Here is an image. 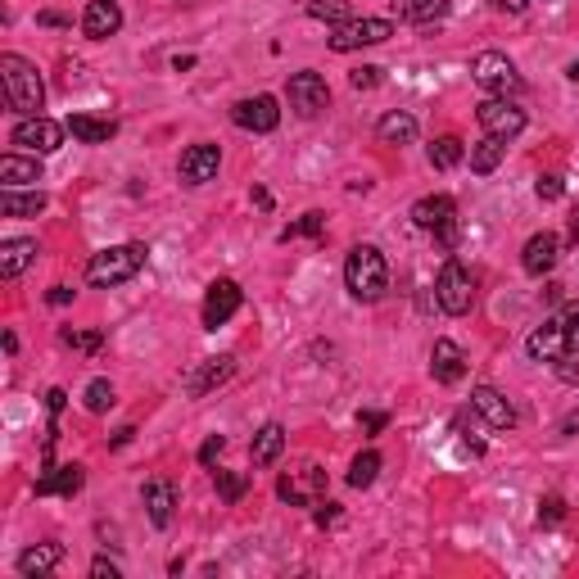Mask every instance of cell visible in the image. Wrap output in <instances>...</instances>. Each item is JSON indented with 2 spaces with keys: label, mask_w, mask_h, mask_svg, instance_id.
Wrapping results in <instances>:
<instances>
[{
  "label": "cell",
  "mask_w": 579,
  "mask_h": 579,
  "mask_svg": "<svg viewBox=\"0 0 579 579\" xmlns=\"http://www.w3.org/2000/svg\"><path fill=\"white\" fill-rule=\"evenodd\" d=\"M394 37V23L390 19H349L340 23V28L331 32V50H340V55H349V50H362V46H380V41Z\"/></svg>",
  "instance_id": "obj_9"
},
{
  "label": "cell",
  "mask_w": 579,
  "mask_h": 579,
  "mask_svg": "<svg viewBox=\"0 0 579 579\" xmlns=\"http://www.w3.org/2000/svg\"><path fill=\"white\" fill-rule=\"evenodd\" d=\"M231 376H236V358H231V353H222V358H204L200 367L186 376V394H190V399H204L209 390L227 385Z\"/></svg>",
  "instance_id": "obj_13"
},
{
  "label": "cell",
  "mask_w": 579,
  "mask_h": 579,
  "mask_svg": "<svg viewBox=\"0 0 579 579\" xmlns=\"http://www.w3.org/2000/svg\"><path fill=\"white\" fill-rule=\"evenodd\" d=\"M494 5H498V10H507V14H521L530 0H494Z\"/></svg>",
  "instance_id": "obj_51"
},
{
  "label": "cell",
  "mask_w": 579,
  "mask_h": 579,
  "mask_svg": "<svg viewBox=\"0 0 579 579\" xmlns=\"http://www.w3.org/2000/svg\"><path fill=\"white\" fill-rule=\"evenodd\" d=\"M561 331H566V344L570 353H579V299H570V304H561Z\"/></svg>",
  "instance_id": "obj_37"
},
{
  "label": "cell",
  "mask_w": 579,
  "mask_h": 579,
  "mask_svg": "<svg viewBox=\"0 0 579 579\" xmlns=\"http://www.w3.org/2000/svg\"><path fill=\"white\" fill-rule=\"evenodd\" d=\"M132 435H136V430H132V426H123V430H118V435H114V444H118V448H123V444H132Z\"/></svg>",
  "instance_id": "obj_53"
},
{
  "label": "cell",
  "mask_w": 579,
  "mask_h": 579,
  "mask_svg": "<svg viewBox=\"0 0 579 579\" xmlns=\"http://www.w3.org/2000/svg\"><path fill=\"white\" fill-rule=\"evenodd\" d=\"M308 14L322 23H349V0H308Z\"/></svg>",
  "instance_id": "obj_34"
},
{
  "label": "cell",
  "mask_w": 579,
  "mask_h": 579,
  "mask_svg": "<svg viewBox=\"0 0 579 579\" xmlns=\"http://www.w3.org/2000/svg\"><path fill=\"white\" fill-rule=\"evenodd\" d=\"M276 494H281V503H290V507H317V503H322V494H326V471H322V466H313V462H304L299 471L281 475Z\"/></svg>",
  "instance_id": "obj_8"
},
{
  "label": "cell",
  "mask_w": 579,
  "mask_h": 579,
  "mask_svg": "<svg viewBox=\"0 0 579 579\" xmlns=\"http://www.w3.org/2000/svg\"><path fill=\"white\" fill-rule=\"evenodd\" d=\"M385 421H390V417H385V412H358V426L367 430V435H376V430H385Z\"/></svg>",
  "instance_id": "obj_46"
},
{
  "label": "cell",
  "mask_w": 579,
  "mask_h": 579,
  "mask_svg": "<svg viewBox=\"0 0 579 579\" xmlns=\"http://www.w3.org/2000/svg\"><path fill=\"white\" fill-rule=\"evenodd\" d=\"M240 304H245V295H240L236 281H213L209 295H204V326H209V331L227 326L231 317L240 313Z\"/></svg>",
  "instance_id": "obj_12"
},
{
  "label": "cell",
  "mask_w": 579,
  "mask_h": 579,
  "mask_svg": "<svg viewBox=\"0 0 579 579\" xmlns=\"http://www.w3.org/2000/svg\"><path fill=\"white\" fill-rule=\"evenodd\" d=\"M430 371H435L439 385H457V380L466 376V353H462V344L435 340V349H430Z\"/></svg>",
  "instance_id": "obj_20"
},
{
  "label": "cell",
  "mask_w": 579,
  "mask_h": 579,
  "mask_svg": "<svg viewBox=\"0 0 579 579\" xmlns=\"http://www.w3.org/2000/svg\"><path fill=\"white\" fill-rule=\"evenodd\" d=\"M41 23H46V28H64L68 19H64V14H41Z\"/></svg>",
  "instance_id": "obj_52"
},
{
  "label": "cell",
  "mask_w": 579,
  "mask_h": 579,
  "mask_svg": "<svg viewBox=\"0 0 579 579\" xmlns=\"http://www.w3.org/2000/svg\"><path fill=\"white\" fill-rule=\"evenodd\" d=\"M213 480H218L222 503H240V498H245V489H249V475H240V471H218Z\"/></svg>",
  "instance_id": "obj_35"
},
{
  "label": "cell",
  "mask_w": 579,
  "mask_h": 579,
  "mask_svg": "<svg viewBox=\"0 0 579 579\" xmlns=\"http://www.w3.org/2000/svg\"><path fill=\"white\" fill-rule=\"evenodd\" d=\"M172 507H177V489H172L168 475L145 480V512H150L154 530H168V525H172Z\"/></svg>",
  "instance_id": "obj_17"
},
{
  "label": "cell",
  "mask_w": 579,
  "mask_h": 579,
  "mask_svg": "<svg viewBox=\"0 0 579 579\" xmlns=\"http://www.w3.org/2000/svg\"><path fill=\"white\" fill-rule=\"evenodd\" d=\"M525 353H530L534 362H557V358H566L570 344H566V331H561L557 317H552V322H543L539 331L525 340Z\"/></svg>",
  "instance_id": "obj_19"
},
{
  "label": "cell",
  "mask_w": 579,
  "mask_h": 579,
  "mask_svg": "<svg viewBox=\"0 0 579 579\" xmlns=\"http://www.w3.org/2000/svg\"><path fill=\"white\" fill-rule=\"evenodd\" d=\"M376 475H380V453H376V448H367V453L353 457V466H349V485L353 489L376 485Z\"/></svg>",
  "instance_id": "obj_32"
},
{
  "label": "cell",
  "mask_w": 579,
  "mask_h": 579,
  "mask_svg": "<svg viewBox=\"0 0 579 579\" xmlns=\"http://www.w3.org/2000/svg\"><path fill=\"white\" fill-rule=\"evenodd\" d=\"M222 448H227V439H222V435H209V439H204V448H200V462L213 466V462L222 457Z\"/></svg>",
  "instance_id": "obj_43"
},
{
  "label": "cell",
  "mask_w": 579,
  "mask_h": 579,
  "mask_svg": "<svg viewBox=\"0 0 579 579\" xmlns=\"http://www.w3.org/2000/svg\"><path fill=\"white\" fill-rule=\"evenodd\" d=\"M561 190H566V186H561V177H552V172H548V177H539L534 195H539L543 204H552V200H561Z\"/></svg>",
  "instance_id": "obj_41"
},
{
  "label": "cell",
  "mask_w": 579,
  "mask_h": 579,
  "mask_svg": "<svg viewBox=\"0 0 579 579\" xmlns=\"http://www.w3.org/2000/svg\"><path fill=\"white\" fill-rule=\"evenodd\" d=\"M435 236H439V245H444V249H453V245H457V218L448 222V227H439Z\"/></svg>",
  "instance_id": "obj_49"
},
{
  "label": "cell",
  "mask_w": 579,
  "mask_h": 579,
  "mask_svg": "<svg viewBox=\"0 0 579 579\" xmlns=\"http://www.w3.org/2000/svg\"><path fill=\"white\" fill-rule=\"evenodd\" d=\"M475 118L485 127V136H498V141H516L525 132V109H516L507 95H489L485 105H475Z\"/></svg>",
  "instance_id": "obj_7"
},
{
  "label": "cell",
  "mask_w": 579,
  "mask_h": 579,
  "mask_svg": "<svg viewBox=\"0 0 579 579\" xmlns=\"http://www.w3.org/2000/svg\"><path fill=\"white\" fill-rule=\"evenodd\" d=\"M380 73H385V68L362 64V68H353V73H349V82L358 86V91H371V86H380Z\"/></svg>",
  "instance_id": "obj_39"
},
{
  "label": "cell",
  "mask_w": 579,
  "mask_h": 579,
  "mask_svg": "<svg viewBox=\"0 0 579 579\" xmlns=\"http://www.w3.org/2000/svg\"><path fill=\"white\" fill-rule=\"evenodd\" d=\"M118 28H123V10H118V0H91V5H86L82 32L91 41H109Z\"/></svg>",
  "instance_id": "obj_18"
},
{
  "label": "cell",
  "mask_w": 579,
  "mask_h": 579,
  "mask_svg": "<svg viewBox=\"0 0 579 579\" xmlns=\"http://www.w3.org/2000/svg\"><path fill=\"white\" fill-rule=\"evenodd\" d=\"M64 344H73V349L95 353V349H100V335H95V331H64Z\"/></svg>",
  "instance_id": "obj_42"
},
{
  "label": "cell",
  "mask_w": 579,
  "mask_h": 579,
  "mask_svg": "<svg viewBox=\"0 0 579 579\" xmlns=\"http://www.w3.org/2000/svg\"><path fill=\"white\" fill-rule=\"evenodd\" d=\"M466 159V145L457 141V136H439L435 145H430V163H435L439 172H448V168H457V163Z\"/></svg>",
  "instance_id": "obj_33"
},
{
  "label": "cell",
  "mask_w": 579,
  "mask_h": 579,
  "mask_svg": "<svg viewBox=\"0 0 579 579\" xmlns=\"http://www.w3.org/2000/svg\"><path fill=\"white\" fill-rule=\"evenodd\" d=\"M32 263H37V240L14 236V240H5V245H0V276H5V281L23 276Z\"/></svg>",
  "instance_id": "obj_23"
},
{
  "label": "cell",
  "mask_w": 579,
  "mask_h": 579,
  "mask_svg": "<svg viewBox=\"0 0 579 579\" xmlns=\"http://www.w3.org/2000/svg\"><path fill=\"white\" fill-rule=\"evenodd\" d=\"M552 367H557V376L566 380V385H579V362L570 358V353H566V358H557V362H552Z\"/></svg>",
  "instance_id": "obj_44"
},
{
  "label": "cell",
  "mask_w": 579,
  "mask_h": 579,
  "mask_svg": "<svg viewBox=\"0 0 579 579\" xmlns=\"http://www.w3.org/2000/svg\"><path fill=\"white\" fill-rule=\"evenodd\" d=\"M82 403H86V412H109L114 408V385H109V380H91Z\"/></svg>",
  "instance_id": "obj_36"
},
{
  "label": "cell",
  "mask_w": 579,
  "mask_h": 579,
  "mask_svg": "<svg viewBox=\"0 0 579 579\" xmlns=\"http://www.w3.org/2000/svg\"><path fill=\"white\" fill-rule=\"evenodd\" d=\"M281 453H285V426L267 421V426L254 435V444H249V457H254V466H272Z\"/></svg>",
  "instance_id": "obj_28"
},
{
  "label": "cell",
  "mask_w": 579,
  "mask_h": 579,
  "mask_svg": "<svg viewBox=\"0 0 579 579\" xmlns=\"http://www.w3.org/2000/svg\"><path fill=\"white\" fill-rule=\"evenodd\" d=\"M64 132H68L64 123L32 114V118H23V123H14L10 145L14 150H28V154H55L59 145H64Z\"/></svg>",
  "instance_id": "obj_6"
},
{
  "label": "cell",
  "mask_w": 579,
  "mask_h": 579,
  "mask_svg": "<svg viewBox=\"0 0 579 579\" xmlns=\"http://www.w3.org/2000/svg\"><path fill=\"white\" fill-rule=\"evenodd\" d=\"M322 213H304V218L295 222V227H285L281 231V240H295V236H317V231H322Z\"/></svg>",
  "instance_id": "obj_38"
},
{
  "label": "cell",
  "mask_w": 579,
  "mask_h": 579,
  "mask_svg": "<svg viewBox=\"0 0 579 579\" xmlns=\"http://www.w3.org/2000/svg\"><path fill=\"white\" fill-rule=\"evenodd\" d=\"M0 86H5V105L23 118L41 114L46 105V82H41L37 64H28L23 55H0Z\"/></svg>",
  "instance_id": "obj_1"
},
{
  "label": "cell",
  "mask_w": 579,
  "mask_h": 579,
  "mask_svg": "<svg viewBox=\"0 0 579 579\" xmlns=\"http://www.w3.org/2000/svg\"><path fill=\"white\" fill-rule=\"evenodd\" d=\"M566 73H570V77H575V82H579V64H570V68H566Z\"/></svg>",
  "instance_id": "obj_55"
},
{
  "label": "cell",
  "mask_w": 579,
  "mask_h": 579,
  "mask_svg": "<svg viewBox=\"0 0 579 579\" xmlns=\"http://www.w3.org/2000/svg\"><path fill=\"white\" fill-rule=\"evenodd\" d=\"M231 123L245 127V132H276L281 105H276V95H249V100L231 105Z\"/></svg>",
  "instance_id": "obj_11"
},
{
  "label": "cell",
  "mask_w": 579,
  "mask_h": 579,
  "mask_svg": "<svg viewBox=\"0 0 579 579\" xmlns=\"http://www.w3.org/2000/svg\"><path fill=\"white\" fill-rule=\"evenodd\" d=\"M68 136L82 145H109L118 136V123H109V118H91V114H73L68 118Z\"/></svg>",
  "instance_id": "obj_24"
},
{
  "label": "cell",
  "mask_w": 579,
  "mask_h": 579,
  "mask_svg": "<svg viewBox=\"0 0 579 579\" xmlns=\"http://www.w3.org/2000/svg\"><path fill=\"white\" fill-rule=\"evenodd\" d=\"M561 258V236H552V231H539V236L525 240V254H521V267L530 276H548L552 267H557Z\"/></svg>",
  "instance_id": "obj_16"
},
{
  "label": "cell",
  "mask_w": 579,
  "mask_h": 579,
  "mask_svg": "<svg viewBox=\"0 0 579 579\" xmlns=\"http://www.w3.org/2000/svg\"><path fill=\"white\" fill-rule=\"evenodd\" d=\"M507 154V141H498V136H485V141L471 145V172H480V177H489V172L503 163Z\"/></svg>",
  "instance_id": "obj_31"
},
{
  "label": "cell",
  "mask_w": 579,
  "mask_h": 579,
  "mask_svg": "<svg viewBox=\"0 0 579 579\" xmlns=\"http://www.w3.org/2000/svg\"><path fill=\"white\" fill-rule=\"evenodd\" d=\"M64 403H68V394H64V390H50V394H46L50 417H59V412H64Z\"/></svg>",
  "instance_id": "obj_48"
},
{
  "label": "cell",
  "mask_w": 579,
  "mask_h": 579,
  "mask_svg": "<svg viewBox=\"0 0 579 579\" xmlns=\"http://www.w3.org/2000/svg\"><path fill=\"white\" fill-rule=\"evenodd\" d=\"M376 136L385 145H412L417 141V118H412L408 109H394V114H385L376 123Z\"/></svg>",
  "instance_id": "obj_27"
},
{
  "label": "cell",
  "mask_w": 579,
  "mask_h": 579,
  "mask_svg": "<svg viewBox=\"0 0 579 579\" xmlns=\"http://www.w3.org/2000/svg\"><path fill=\"white\" fill-rule=\"evenodd\" d=\"M0 181H5L10 190H19V186H37V181H41V163H37V154H19V150L0 154Z\"/></svg>",
  "instance_id": "obj_21"
},
{
  "label": "cell",
  "mask_w": 579,
  "mask_h": 579,
  "mask_svg": "<svg viewBox=\"0 0 579 579\" xmlns=\"http://www.w3.org/2000/svg\"><path fill=\"white\" fill-rule=\"evenodd\" d=\"M471 77H475V86H485L489 95H516V91H521V73H516V64L503 55V50H485V55H475Z\"/></svg>",
  "instance_id": "obj_5"
},
{
  "label": "cell",
  "mask_w": 579,
  "mask_h": 579,
  "mask_svg": "<svg viewBox=\"0 0 579 579\" xmlns=\"http://www.w3.org/2000/svg\"><path fill=\"white\" fill-rule=\"evenodd\" d=\"M471 408L480 412V417H485L494 430H512L516 426L512 399H507L503 390H494V385H475V390H471Z\"/></svg>",
  "instance_id": "obj_14"
},
{
  "label": "cell",
  "mask_w": 579,
  "mask_h": 579,
  "mask_svg": "<svg viewBox=\"0 0 579 579\" xmlns=\"http://www.w3.org/2000/svg\"><path fill=\"white\" fill-rule=\"evenodd\" d=\"M82 466L77 462H68V466H50L46 475L37 480V494H64V498H73L77 489H82Z\"/></svg>",
  "instance_id": "obj_26"
},
{
  "label": "cell",
  "mask_w": 579,
  "mask_h": 579,
  "mask_svg": "<svg viewBox=\"0 0 579 579\" xmlns=\"http://www.w3.org/2000/svg\"><path fill=\"white\" fill-rule=\"evenodd\" d=\"M46 209V195H41V190H28V195H23V190H0V213H5V218H37V213Z\"/></svg>",
  "instance_id": "obj_29"
},
{
  "label": "cell",
  "mask_w": 579,
  "mask_h": 579,
  "mask_svg": "<svg viewBox=\"0 0 579 579\" xmlns=\"http://www.w3.org/2000/svg\"><path fill=\"white\" fill-rule=\"evenodd\" d=\"M145 258H150V249H145L141 240L100 249V254H91V263H86V285H95V290H109V285L132 281V276L145 267Z\"/></svg>",
  "instance_id": "obj_3"
},
{
  "label": "cell",
  "mask_w": 579,
  "mask_h": 579,
  "mask_svg": "<svg viewBox=\"0 0 579 579\" xmlns=\"http://www.w3.org/2000/svg\"><path fill=\"white\" fill-rule=\"evenodd\" d=\"M435 299H439V308H444L448 317H466V313L475 308V276L466 272L457 258H448V263L439 267Z\"/></svg>",
  "instance_id": "obj_4"
},
{
  "label": "cell",
  "mask_w": 579,
  "mask_h": 579,
  "mask_svg": "<svg viewBox=\"0 0 579 579\" xmlns=\"http://www.w3.org/2000/svg\"><path fill=\"white\" fill-rule=\"evenodd\" d=\"M335 521H340V503L317 507V525H335Z\"/></svg>",
  "instance_id": "obj_47"
},
{
  "label": "cell",
  "mask_w": 579,
  "mask_h": 579,
  "mask_svg": "<svg viewBox=\"0 0 579 579\" xmlns=\"http://www.w3.org/2000/svg\"><path fill=\"white\" fill-rule=\"evenodd\" d=\"M218 163H222V150L218 145H209V141H200V145H190L186 154H181V181L186 186H204V181H213L218 177Z\"/></svg>",
  "instance_id": "obj_15"
},
{
  "label": "cell",
  "mask_w": 579,
  "mask_h": 579,
  "mask_svg": "<svg viewBox=\"0 0 579 579\" xmlns=\"http://www.w3.org/2000/svg\"><path fill=\"white\" fill-rule=\"evenodd\" d=\"M91 575H95V579H118V575H123V570H118V561L95 557V561H91Z\"/></svg>",
  "instance_id": "obj_45"
},
{
  "label": "cell",
  "mask_w": 579,
  "mask_h": 579,
  "mask_svg": "<svg viewBox=\"0 0 579 579\" xmlns=\"http://www.w3.org/2000/svg\"><path fill=\"white\" fill-rule=\"evenodd\" d=\"M46 299H50V304H55V308H64L68 299H73V290H68V285H55V290H50Z\"/></svg>",
  "instance_id": "obj_50"
},
{
  "label": "cell",
  "mask_w": 579,
  "mask_h": 579,
  "mask_svg": "<svg viewBox=\"0 0 579 579\" xmlns=\"http://www.w3.org/2000/svg\"><path fill=\"white\" fill-rule=\"evenodd\" d=\"M561 516H566V503H561L557 494H548V498L539 503V521H543V525H561Z\"/></svg>",
  "instance_id": "obj_40"
},
{
  "label": "cell",
  "mask_w": 579,
  "mask_h": 579,
  "mask_svg": "<svg viewBox=\"0 0 579 579\" xmlns=\"http://www.w3.org/2000/svg\"><path fill=\"white\" fill-rule=\"evenodd\" d=\"M64 561V548L59 543H37V548H28V552H19V575H28V579H46L50 570Z\"/></svg>",
  "instance_id": "obj_25"
},
{
  "label": "cell",
  "mask_w": 579,
  "mask_h": 579,
  "mask_svg": "<svg viewBox=\"0 0 579 579\" xmlns=\"http://www.w3.org/2000/svg\"><path fill=\"white\" fill-rule=\"evenodd\" d=\"M344 285L358 304H376L390 290V267H385V254L376 245H353L349 263H344Z\"/></svg>",
  "instance_id": "obj_2"
},
{
  "label": "cell",
  "mask_w": 579,
  "mask_h": 579,
  "mask_svg": "<svg viewBox=\"0 0 579 579\" xmlns=\"http://www.w3.org/2000/svg\"><path fill=\"white\" fill-rule=\"evenodd\" d=\"M570 240H575V245H579V209L570 213Z\"/></svg>",
  "instance_id": "obj_54"
},
{
  "label": "cell",
  "mask_w": 579,
  "mask_h": 579,
  "mask_svg": "<svg viewBox=\"0 0 579 579\" xmlns=\"http://www.w3.org/2000/svg\"><path fill=\"white\" fill-rule=\"evenodd\" d=\"M453 218H457L453 195H426V200L412 204V222H417L421 231H439V227H448Z\"/></svg>",
  "instance_id": "obj_22"
},
{
  "label": "cell",
  "mask_w": 579,
  "mask_h": 579,
  "mask_svg": "<svg viewBox=\"0 0 579 579\" xmlns=\"http://www.w3.org/2000/svg\"><path fill=\"white\" fill-rule=\"evenodd\" d=\"M448 10H453V0H408V5H403V19L417 23V28H430V23H444Z\"/></svg>",
  "instance_id": "obj_30"
},
{
  "label": "cell",
  "mask_w": 579,
  "mask_h": 579,
  "mask_svg": "<svg viewBox=\"0 0 579 579\" xmlns=\"http://www.w3.org/2000/svg\"><path fill=\"white\" fill-rule=\"evenodd\" d=\"M326 105H331V86H326L322 73L304 68V73L290 77V109H295L299 118H317Z\"/></svg>",
  "instance_id": "obj_10"
}]
</instances>
